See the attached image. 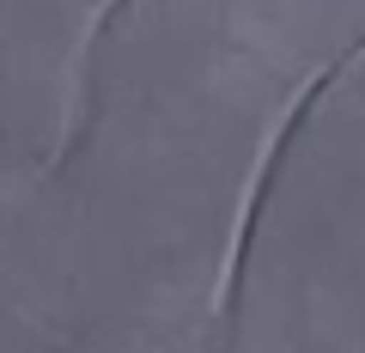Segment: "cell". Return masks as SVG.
Instances as JSON below:
<instances>
[{"label":"cell","instance_id":"cell-1","mask_svg":"<svg viewBox=\"0 0 365 353\" xmlns=\"http://www.w3.org/2000/svg\"><path fill=\"white\" fill-rule=\"evenodd\" d=\"M365 61V37H353L347 49L335 55V61H323L311 79H304L299 92H292V104H287V116L274 122V134L262 140V158H256V170H250V183H244V195H237V220H232V244H225V262H220V287H213V317H232V305H237V280H244V268H250V244H256V220H262V208H268V189H274V177H280V165H287V146L299 140V128L311 122V110L323 104L329 92H335V79L341 73H353V67Z\"/></svg>","mask_w":365,"mask_h":353},{"label":"cell","instance_id":"cell-2","mask_svg":"<svg viewBox=\"0 0 365 353\" xmlns=\"http://www.w3.org/2000/svg\"><path fill=\"white\" fill-rule=\"evenodd\" d=\"M122 6H128V0H104V6L91 13V25H86V43H79V73H86V55L98 49V37H104V31L116 25V19H122Z\"/></svg>","mask_w":365,"mask_h":353}]
</instances>
